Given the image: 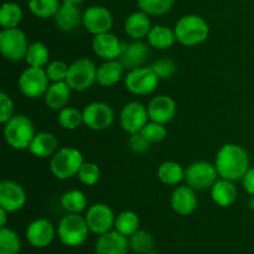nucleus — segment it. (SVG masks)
<instances>
[{
	"label": "nucleus",
	"mask_w": 254,
	"mask_h": 254,
	"mask_svg": "<svg viewBox=\"0 0 254 254\" xmlns=\"http://www.w3.org/2000/svg\"><path fill=\"white\" fill-rule=\"evenodd\" d=\"M148 254H160V253H156V252H150V253H148Z\"/></svg>",
	"instance_id": "8fccbe9b"
},
{
	"label": "nucleus",
	"mask_w": 254,
	"mask_h": 254,
	"mask_svg": "<svg viewBox=\"0 0 254 254\" xmlns=\"http://www.w3.org/2000/svg\"><path fill=\"white\" fill-rule=\"evenodd\" d=\"M248 207L252 211H254V196H252V197L250 198V201H248Z\"/></svg>",
	"instance_id": "09e8293b"
},
{
	"label": "nucleus",
	"mask_w": 254,
	"mask_h": 254,
	"mask_svg": "<svg viewBox=\"0 0 254 254\" xmlns=\"http://www.w3.org/2000/svg\"><path fill=\"white\" fill-rule=\"evenodd\" d=\"M210 190L212 201L220 207H230L237 200V188L235 186L233 181L227 180V179L220 178L213 184Z\"/></svg>",
	"instance_id": "393cba45"
},
{
	"label": "nucleus",
	"mask_w": 254,
	"mask_h": 254,
	"mask_svg": "<svg viewBox=\"0 0 254 254\" xmlns=\"http://www.w3.org/2000/svg\"><path fill=\"white\" fill-rule=\"evenodd\" d=\"M150 67L160 79H169L176 73L175 62L171 59H169V57L158 59Z\"/></svg>",
	"instance_id": "a19ab883"
},
{
	"label": "nucleus",
	"mask_w": 254,
	"mask_h": 254,
	"mask_svg": "<svg viewBox=\"0 0 254 254\" xmlns=\"http://www.w3.org/2000/svg\"><path fill=\"white\" fill-rule=\"evenodd\" d=\"M22 20V10L19 4L14 1L4 2L0 9V25L2 29L17 27Z\"/></svg>",
	"instance_id": "2f4dec72"
},
{
	"label": "nucleus",
	"mask_w": 254,
	"mask_h": 254,
	"mask_svg": "<svg viewBox=\"0 0 254 254\" xmlns=\"http://www.w3.org/2000/svg\"><path fill=\"white\" fill-rule=\"evenodd\" d=\"M97 68L92 60L87 57L76 60L69 64L66 82L72 91L84 92L97 82Z\"/></svg>",
	"instance_id": "423d86ee"
},
{
	"label": "nucleus",
	"mask_w": 254,
	"mask_h": 254,
	"mask_svg": "<svg viewBox=\"0 0 254 254\" xmlns=\"http://www.w3.org/2000/svg\"><path fill=\"white\" fill-rule=\"evenodd\" d=\"M151 143L139 131L129 134V148L135 154H145L150 150Z\"/></svg>",
	"instance_id": "37998d69"
},
{
	"label": "nucleus",
	"mask_w": 254,
	"mask_h": 254,
	"mask_svg": "<svg viewBox=\"0 0 254 254\" xmlns=\"http://www.w3.org/2000/svg\"><path fill=\"white\" fill-rule=\"evenodd\" d=\"M89 227L86 217L79 213H67L57 226V236L62 245L67 247H79L87 241Z\"/></svg>",
	"instance_id": "39448f33"
},
{
	"label": "nucleus",
	"mask_w": 254,
	"mask_h": 254,
	"mask_svg": "<svg viewBox=\"0 0 254 254\" xmlns=\"http://www.w3.org/2000/svg\"><path fill=\"white\" fill-rule=\"evenodd\" d=\"M21 242L15 231L11 228H0V254H19Z\"/></svg>",
	"instance_id": "e433bc0d"
},
{
	"label": "nucleus",
	"mask_w": 254,
	"mask_h": 254,
	"mask_svg": "<svg viewBox=\"0 0 254 254\" xmlns=\"http://www.w3.org/2000/svg\"><path fill=\"white\" fill-rule=\"evenodd\" d=\"M84 163L81 151L72 146L60 148L50 160V170L59 180H68L77 176L82 164Z\"/></svg>",
	"instance_id": "7ed1b4c3"
},
{
	"label": "nucleus",
	"mask_w": 254,
	"mask_h": 254,
	"mask_svg": "<svg viewBox=\"0 0 254 254\" xmlns=\"http://www.w3.org/2000/svg\"><path fill=\"white\" fill-rule=\"evenodd\" d=\"M129 247L135 254H148L153 252L154 238L149 232L139 230L129 237Z\"/></svg>",
	"instance_id": "c9c22d12"
},
{
	"label": "nucleus",
	"mask_w": 254,
	"mask_h": 254,
	"mask_svg": "<svg viewBox=\"0 0 254 254\" xmlns=\"http://www.w3.org/2000/svg\"><path fill=\"white\" fill-rule=\"evenodd\" d=\"M55 231L54 225L46 218H36L26 228L25 237L26 241L35 248H46L54 242Z\"/></svg>",
	"instance_id": "dca6fc26"
},
{
	"label": "nucleus",
	"mask_w": 254,
	"mask_h": 254,
	"mask_svg": "<svg viewBox=\"0 0 254 254\" xmlns=\"http://www.w3.org/2000/svg\"><path fill=\"white\" fill-rule=\"evenodd\" d=\"M151 144L160 143L168 135V129L165 128V124L156 123V122L149 121L148 123L145 124L143 129L140 131Z\"/></svg>",
	"instance_id": "ea45409f"
},
{
	"label": "nucleus",
	"mask_w": 254,
	"mask_h": 254,
	"mask_svg": "<svg viewBox=\"0 0 254 254\" xmlns=\"http://www.w3.org/2000/svg\"><path fill=\"white\" fill-rule=\"evenodd\" d=\"M242 185L246 192L250 193L251 196H254V166L253 168H250V170L247 171L245 178L242 179Z\"/></svg>",
	"instance_id": "a18cd8bd"
},
{
	"label": "nucleus",
	"mask_w": 254,
	"mask_h": 254,
	"mask_svg": "<svg viewBox=\"0 0 254 254\" xmlns=\"http://www.w3.org/2000/svg\"><path fill=\"white\" fill-rule=\"evenodd\" d=\"M71 92L72 89L67 82H52L44 96L45 104L52 111H61L68 104Z\"/></svg>",
	"instance_id": "b1692460"
},
{
	"label": "nucleus",
	"mask_w": 254,
	"mask_h": 254,
	"mask_svg": "<svg viewBox=\"0 0 254 254\" xmlns=\"http://www.w3.org/2000/svg\"><path fill=\"white\" fill-rule=\"evenodd\" d=\"M61 206L67 213H81L87 208V197L81 190H69L61 196Z\"/></svg>",
	"instance_id": "473e14b6"
},
{
	"label": "nucleus",
	"mask_w": 254,
	"mask_h": 254,
	"mask_svg": "<svg viewBox=\"0 0 254 254\" xmlns=\"http://www.w3.org/2000/svg\"><path fill=\"white\" fill-rule=\"evenodd\" d=\"M14 117V102L5 92L0 93V123L5 124Z\"/></svg>",
	"instance_id": "c03bdc74"
},
{
	"label": "nucleus",
	"mask_w": 254,
	"mask_h": 254,
	"mask_svg": "<svg viewBox=\"0 0 254 254\" xmlns=\"http://www.w3.org/2000/svg\"><path fill=\"white\" fill-rule=\"evenodd\" d=\"M57 150H59V140L50 131H40L35 134L29 146L30 153L40 159L50 158Z\"/></svg>",
	"instance_id": "a878e982"
},
{
	"label": "nucleus",
	"mask_w": 254,
	"mask_h": 254,
	"mask_svg": "<svg viewBox=\"0 0 254 254\" xmlns=\"http://www.w3.org/2000/svg\"><path fill=\"white\" fill-rule=\"evenodd\" d=\"M27 49H29L27 37L19 27L2 29L0 31V51L6 60L11 62L25 60Z\"/></svg>",
	"instance_id": "0eeeda50"
},
{
	"label": "nucleus",
	"mask_w": 254,
	"mask_h": 254,
	"mask_svg": "<svg viewBox=\"0 0 254 254\" xmlns=\"http://www.w3.org/2000/svg\"><path fill=\"white\" fill-rule=\"evenodd\" d=\"M50 83L51 82L47 77L45 68L30 66L22 71L19 77V81H17L20 92L30 99H37L40 97H44Z\"/></svg>",
	"instance_id": "6e6552de"
},
{
	"label": "nucleus",
	"mask_w": 254,
	"mask_h": 254,
	"mask_svg": "<svg viewBox=\"0 0 254 254\" xmlns=\"http://www.w3.org/2000/svg\"><path fill=\"white\" fill-rule=\"evenodd\" d=\"M176 41L186 47L201 45L208 39L210 26L202 16L196 14L184 15L174 27Z\"/></svg>",
	"instance_id": "f03ea898"
},
{
	"label": "nucleus",
	"mask_w": 254,
	"mask_h": 254,
	"mask_svg": "<svg viewBox=\"0 0 254 254\" xmlns=\"http://www.w3.org/2000/svg\"><path fill=\"white\" fill-rule=\"evenodd\" d=\"M215 166L218 175L231 181L242 180L251 168L250 155L238 144H225L216 155Z\"/></svg>",
	"instance_id": "f257e3e1"
},
{
	"label": "nucleus",
	"mask_w": 254,
	"mask_h": 254,
	"mask_svg": "<svg viewBox=\"0 0 254 254\" xmlns=\"http://www.w3.org/2000/svg\"><path fill=\"white\" fill-rule=\"evenodd\" d=\"M77 178L83 185L94 186L101 179V170L97 164L91 163V161H84L79 169Z\"/></svg>",
	"instance_id": "58836bf2"
},
{
	"label": "nucleus",
	"mask_w": 254,
	"mask_h": 254,
	"mask_svg": "<svg viewBox=\"0 0 254 254\" xmlns=\"http://www.w3.org/2000/svg\"><path fill=\"white\" fill-rule=\"evenodd\" d=\"M83 124L92 130H106L113 124L114 111L106 102H92L82 111Z\"/></svg>",
	"instance_id": "9b49d317"
},
{
	"label": "nucleus",
	"mask_w": 254,
	"mask_h": 254,
	"mask_svg": "<svg viewBox=\"0 0 254 254\" xmlns=\"http://www.w3.org/2000/svg\"><path fill=\"white\" fill-rule=\"evenodd\" d=\"M148 44L151 47L156 50H166L170 49L174 44L176 42V36L174 30L169 29L168 26H164V25H155V26L151 27V30L149 31L148 36Z\"/></svg>",
	"instance_id": "cd10ccee"
},
{
	"label": "nucleus",
	"mask_w": 254,
	"mask_h": 254,
	"mask_svg": "<svg viewBox=\"0 0 254 254\" xmlns=\"http://www.w3.org/2000/svg\"><path fill=\"white\" fill-rule=\"evenodd\" d=\"M218 171L215 164L208 161H195L185 169V180L196 191L208 190L218 180Z\"/></svg>",
	"instance_id": "9d476101"
},
{
	"label": "nucleus",
	"mask_w": 254,
	"mask_h": 254,
	"mask_svg": "<svg viewBox=\"0 0 254 254\" xmlns=\"http://www.w3.org/2000/svg\"><path fill=\"white\" fill-rule=\"evenodd\" d=\"M69 66L64 61H52L45 67L50 82H66Z\"/></svg>",
	"instance_id": "79ce46f5"
},
{
	"label": "nucleus",
	"mask_w": 254,
	"mask_h": 254,
	"mask_svg": "<svg viewBox=\"0 0 254 254\" xmlns=\"http://www.w3.org/2000/svg\"><path fill=\"white\" fill-rule=\"evenodd\" d=\"M64 1H68V2H72V4H74V5H81V4H83L84 1H86V0H64Z\"/></svg>",
	"instance_id": "de8ad7c7"
},
{
	"label": "nucleus",
	"mask_w": 254,
	"mask_h": 254,
	"mask_svg": "<svg viewBox=\"0 0 254 254\" xmlns=\"http://www.w3.org/2000/svg\"><path fill=\"white\" fill-rule=\"evenodd\" d=\"M138 7L150 16H160L173 9L175 0H136Z\"/></svg>",
	"instance_id": "4c0bfd02"
},
{
	"label": "nucleus",
	"mask_w": 254,
	"mask_h": 254,
	"mask_svg": "<svg viewBox=\"0 0 254 254\" xmlns=\"http://www.w3.org/2000/svg\"><path fill=\"white\" fill-rule=\"evenodd\" d=\"M149 119L160 124H168L176 114V102L166 94L154 97L148 106Z\"/></svg>",
	"instance_id": "aec40b11"
},
{
	"label": "nucleus",
	"mask_w": 254,
	"mask_h": 254,
	"mask_svg": "<svg viewBox=\"0 0 254 254\" xmlns=\"http://www.w3.org/2000/svg\"><path fill=\"white\" fill-rule=\"evenodd\" d=\"M7 215H9V212L6 210H4V208L0 207V228L6 227Z\"/></svg>",
	"instance_id": "49530a36"
},
{
	"label": "nucleus",
	"mask_w": 254,
	"mask_h": 254,
	"mask_svg": "<svg viewBox=\"0 0 254 254\" xmlns=\"http://www.w3.org/2000/svg\"><path fill=\"white\" fill-rule=\"evenodd\" d=\"M170 205L174 212L180 216H190L197 208L198 198L196 190L189 185L178 186L171 193Z\"/></svg>",
	"instance_id": "6ab92c4d"
},
{
	"label": "nucleus",
	"mask_w": 254,
	"mask_h": 254,
	"mask_svg": "<svg viewBox=\"0 0 254 254\" xmlns=\"http://www.w3.org/2000/svg\"><path fill=\"white\" fill-rule=\"evenodd\" d=\"M140 220L134 211H123L116 217L114 230L126 237H130L140 230Z\"/></svg>",
	"instance_id": "7c9ffc66"
},
{
	"label": "nucleus",
	"mask_w": 254,
	"mask_h": 254,
	"mask_svg": "<svg viewBox=\"0 0 254 254\" xmlns=\"http://www.w3.org/2000/svg\"><path fill=\"white\" fill-rule=\"evenodd\" d=\"M129 240L119 232L109 231L99 236L94 246L96 254H128Z\"/></svg>",
	"instance_id": "412c9836"
},
{
	"label": "nucleus",
	"mask_w": 254,
	"mask_h": 254,
	"mask_svg": "<svg viewBox=\"0 0 254 254\" xmlns=\"http://www.w3.org/2000/svg\"><path fill=\"white\" fill-rule=\"evenodd\" d=\"M55 25L60 30L66 32L74 31L82 24L83 12H81L78 5H74L68 1H62L59 11L54 16Z\"/></svg>",
	"instance_id": "4be33fe9"
},
{
	"label": "nucleus",
	"mask_w": 254,
	"mask_h": 254,
	"mask_svg": "<svg viewBox=\"0 0 254 254\" xmlns=\"http://www.w3.org/2000/svg\"><path fill=\"white\" fill-rule=\"evenodd\" d=\"M149 46L150 45L145 44L141 40H133L129 44H124L123 52L119 57V61L123 64L124 68L130 71V69L145 66L149 55H150Z\"/></svg>",
	"instance_id": "a211bd4d"
},
{
	"label": "nucleus",
	"mask_w": 254,
	"mask_h": 254,
	"mask_svg": "<svg viewBox=\"0 0 254 254\" xmlns=\"http://www.w3.org/2000/svg\"><path fill=\"white\" fill-rule=\"evenodd\" d=\"M119 121H121V127L128 134L139 133L150 121L148 107H145L140 102H129L122 108Z\"/></svg>",
	"instance_id": "4468645a"
},
{
	"label": "nucleus",
	"mask_w": 254,
	"mask_h": 254,
	"mask_svg": "<svg viewBox=\"0 0 254 254\" xmlns=\"http://www.w3.org/2000/svg\"><path fill=\"white\" fill-rule=\"evenodd\" d=\"M26 203V192L19 183L2 180L0 183V207L9 213L22 210Z\"/></svg>",
	"instance_id": "2eb2a0df"
},
{
	"label": "nucleus",
	"mask_w": 254,
	"mask_h": 254,
	"mask_svg": "<svg viewBox=\"0 0 254 254\" xmlns=\"http://www.w3.org/2000/svg\"><path fill=\"white\" fill-rule=\"evenodd\" d=\"M60 6H61L60 0H29L30 11L39 19L54 17L59 11Z\"/></svg>",
	"instance_id": "72a5a7b5"
},
{
	"label": "nucleus",
	"mask_w": 254,
	"mask_h": 254,
	"mask_svg": "<svg viewBox=\"0 0 254 254\" xmlns=\"http://www.w3.org/2000/svg\"><path fill=\"white\" fill-rule=\"evenodd\" d=\"M35 134L34 123L22 114H16L4 124L5 141L15 150L29 149Z\"/></svg>",
	"instance_id": "20e7f679"
},
{
	"label": "nucleus",
	"mask_w": 254,
	"mask_h": 254,
	"mask_svg": "<svg viewBox=\"0 0 254 254\" xmlns=\"http://www.w3.org/2000/svg\"><path fill=\"white\" fill-rule=\"evenodd\" d=\"M124 67L119 60L104 61L97 68V83L102 87H112L119 83L123 77Z\"/></svg>",
	"instance_id": "bb28decb"
},
{
	"label": "nucleus",
	"mask_w": 254,
	"mask_h": 254,
	"mask_svg": "<svg viewBox=\"0 0 254 254\" xmlns=\"http://www.w3.org/2000/svg\"><path fill=\"white\" fill-rule=\"evenodd\" d=\"M92 47H93L94 54L103 59L104 61L119 60L123 52L124 42H122L116 35L109 31L93 36Z\"/></svg>",
	"instance_id": "f3484780"
},
{
	"label": "nucleus",
	"mask_w": 254,
	"mask_h": 254,
	"mask_svg": "<svg viewBox=\"0 0 254 254\" xmlns=\"http://www.w3.org/2000/svg\"><path fill=\"white\" fill-rule=\"evenodd\" d=\"M86 221L89 231L94 235L102 236L114 228L116 216L113 210L106 203H93L86 213Z\"/></svg>",
	"instance_id": "f8f14e48"
},
{
	"label": "nucleus",
	"mask_w": 254,
	"mask_h": 254,
	"mask_svg": "<svg viewBox=\"0 0 254 254\" xmlns=\"http://www.w3.org/2000/svg\"><path fill=\"white\" fill-rule=\"evenodd\" d=\"M151 27L150 15L141 10L129 15L124 22V31L131 40H143L148 36Z\"/></svg>",
	"instance_id": "5701e85b"
},
{
	"label": "nucleus",
	"mask_w": 254,
	"mask_h": 254,
	"mask_svg": "<svg viewBox=\"0 0 254 254\" xmlns=\"http://www.w3.org/2000/svg\"><path fill=\"white\" fill-rule=\"evenodd\" d=\"M114 19L109 9L102 5H93L84 10L82 25L93 36L109 32L113 27Z\"/></svg>",
	"instance_id": "ddd939ff"
},
{
	"label": "nucleus",
	"mask_w": 254,
	"mask_h": 254,
	"mask_svg": "<svg viewBox=\"0 0 254 254\" xmlns=\"http://www.w3.org/2000/svg\"><path fill=\"white\" fill-rule=\"evenodd\" d=\"M158 178L164 185L176 186L185 180V169L176 161H165L159 166Z\"/></svg>",
	"instance_id": "c85d7f7f"
},
{
	"label": "nucleus",
	"mask_w": 254,
	"mask_h": 254,
	"mask_svg": "<svg viewBox=\"0 0 254 254\" xmlns=\"http://www.w3.org/2000/svg\"><path fill=\"white\" fill-rule=\"evenodd\" d=\"M159 78L150 66L138 67L130 69L124 78L126 88L135 96H148L151 94L158 87Z\"/></svg>",
	"instance_id": "1a4fd4ad"
},
{
	"label": "nucleus",
	"mask_w": 254,
	"mask_h": 254,
	"mask_svg": "<svg viewBox=\"0 0 254 254\" xmlns=\"http://www.w3.org/2000/svg\"><path fill=\"white\" fill-rule=\"evenodd\" d=\"M59 124L67 130H74L83 124V113L74 107H64L59 111Z\"/></svg>",
	"instance_id": "f704fd0d"
},
{
	"label": "nucleus",
	"mask_w": 254,
	"mask_h": 254,
	"mask_svg": "<svg viewBox=\"0 0 254 254\" xmlns=\"http://www.w3.org/2000/svg\"><path fill=\"white\" fill-rule=\"evenodd\" d=\"M25 62L30 67L45 68L50 64V50L42 42L36 41L29 45L25 56Z\"/></svg>",
	"instance_id": "c756f323"
}]
</instances>
